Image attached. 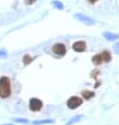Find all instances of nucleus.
I'll use <instances>...</instances> for the list:
<instances>
[{
    "mask_svg": "<svg viewBox=\"0 0 119 125\" xmlns=\"http://www.w3.org/2000/svg\"><path fill=\"white\" fill-rule=\"evenodd\" d=\"M31 62H32V57H31L30 55L26 54V55L24 56V65H28V64H30Z\"/></svg>",
    "mask_w": 119,
    "mask_h": 125,
    "instance_id": "obj_10",
    "label": "nucleus"
},
{
    "mask_svg": "<svg viewBox=\"0 0 119 125\" xmlns=\"http://www.w3.org/2000/svg\"><path fill=\"white\" fill-rule=\"evenodd\" d=\"M53 53H55L56 55H61L63 56L66 53V47H65L64 43H55L52 48Z\"/></svg>",
    "mask_w": 119,
    "mask_h": 125,
    "instance_id": "obj_4",
    "label": "nucleus"
},
{
    "mask_svg": "<svg viewBox=\"0 0 119 125\" xmlns=\"http://www.w3.org/2000/svg\"><path fill=\"white\" fill-rule=\"evenodd\" d=\"M11 95V82L10 79L3 76L0 79V96L2 99H7Z\"/></svg>",
    "mask_w": 119,
    "mask_h": 125,
    "instance_id": "obj_1",
    "label": "nucleus"
},
{
    "mask_svg": "<svg viewBox=\"0 0 119 125\" xmlns=\"http://www.w3.org/2000/svg\"><path fill=\"white\" fill-rule=\"evenodd\" d=\"M73 50L76 52H83L86 50V42L83 40H79V42L73 43Z\"/></svg>",
    "mask_w": 119,
    "mask_h": 125,
    "instance_id": "obj_5",
    "label": "nucleus"
},
{
    "mask_svg": "<svg viewBox=\"0 0 119 125\" xmlns=\"http://www.w3.org/2000/svg\"><path fill=\"white\" fill-rule=\"evenodd\" d=\"M36 0H26V3L27 4H32V3H34Z\"/></svg>",
    "mask_w": 119,
    "mask_h": 125,
    "instance_id": "obj_11",
    "label": "nucleus"
},
{
    "mask_svg": "<svg viewBox=\"0 0 119 125\" xmlns=\"http://www.w3.org/2000/svg\"><path fill=\"white\" fill-rule=\"evenodd\" d=\"M87 1H88L89 3H96V2L98 1V0H87Z\"/></svg>",
    "mask_w": 119,
    "mask_h": 125,
    "instance_id": "obj_12",
    "label": "nucleus"
},
{
    "mask_svg": "<svg viewBox=\"0 0 119 125\" xmlns=\"http://www.w3.org/2000/svg\"><path fill=\"white\" fill-rule=\"evenodd\" d=\"M100 54H101V57H102L103 62H108L112 59V55H111V53H109L108 51H104V52L100 53Z\"/></svg>",
    "mask_w": 119,
    "mask_h": 125,
    "instance_id": "obj_6",
    "label": "nucleus"
},
{
    "mask_svg": "<svg viewBox=\"0 0 119 125\" xmlns=\"http://www.w3.org/2000/svg\"><path fill=\"white\" fill-rule=\"evenodd\" d=\"M104 37L106 39H108V40H114V39H117L119 35L118 34H113V33H104Z\"/></svg>",
    "mask_w": 119,
    "mask_h": 125,
    "instance_id": "obj_9",
    "label": "nucleus"
},
{
    "mask_svg": "<svg viewBox=\"0 0 119 125\" xmlns=\"http://www.w3.org/2000/svg\"><path fill=\"white\" fill-rule=\"evenodd\" d=\"M29 107L32 111H38L43 107V102L39 99H36V98L31 99L29 103Z\"/></svg>",
    "mask_w": 119,
    "mask_h": 125,
    "instance_id": "obj_3",
    "label": "nucleus"
},
{
    "mask_svg": "<svg viewBox=\"0 0 119 125\" xmlns=\"http://www.w3.org/2000/svg\"><path fill=\"white\" fill-rule=\"evenodd\" d=\"M82 96L86 100H89V99H92L93 96H95V92L89 91V90H84V91H82Z\"/></svg>",
    "mask_w": 119,
    "mask_h": 125,
    "instance_id": "obj_7",
    "label": "nucleus"
},
{
    "mask_svg": "<svg viewBox=\"0 0 119 125\" xmlns=\"http://www.w3.org/2000/svg\"><path fill=\"white\" fill-rule=\"evenodd\" d=\"M92 61H93V62L95 65H100V64H102L103 62V61H102V57H101V54H97L96 56H94V57L92 58Z\"/></svg>",
    "mask_w": 119,
    "mask_h": 125,
    "instance_id": "obj_8",
    "label": "nucleus"
},
{
    "mask_svg": "<svg viewBox=\"0 0 119 125\" xmlns=\"http://www.w3.org/2000/svg\"><path fill=\"white\" fill-rule=\"evenodd\" d=\"M82 99L79 96H71V98L67 101V106L70 109H76L78 108L80 105H82Z\"/></svg>",
    "mask_w": 119,
    "mask_h": 125,
    "instance_id": "obj_2",
    "label": "nucleus"
}]
</instances>
